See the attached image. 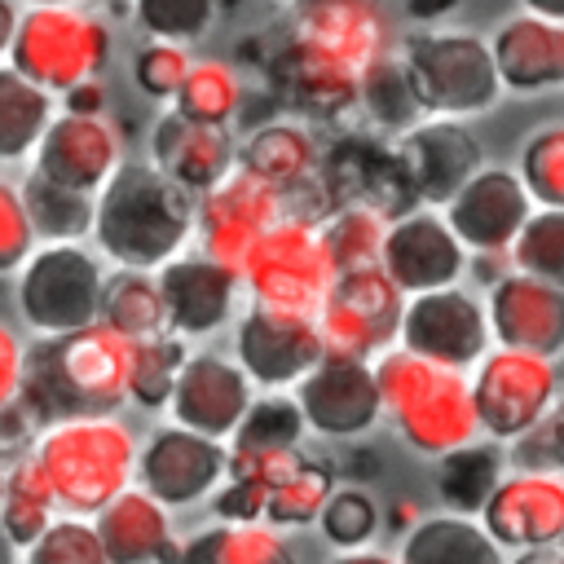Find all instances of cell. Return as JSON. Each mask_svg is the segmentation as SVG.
<instances>
[{
	"label": "cell",
	"mask_w": 564,
	"mask_h": 564,
	"mask_svg": "<svg viewBox=\"0 0 564 564\" xmlns=\"http://www.w3.org/2000/svg\"><path fill=\"white\" fill-rule=\"evenodd\" d=\"M308 419H304V405L300 397H260L251 401L242 427L234 432V454H269V449H291L300 445Z\"/></svg>",
	"instance_id": "obj_42"
},
{
	"label": "cell",
	"mask_w": 564,
	"mask_h": 564,
	"mask_svg": "<svg viewBox=\"0 0 564 564\" xmlns=\"http://www.w3.org/2000/svg\"><path fill=\"white\" fill-rule=\"evenodd\" d=\"M198 229V194L172 181L154 159L119 163V172L97 189L93 238L106 260L123 269H163L181 256Z\"/></svg>",
	"instance_id": "obj_2"
},
{
	"label": "cell",
	"mask_w": 564,
	"mask_h": 564,
	"mask_svg": "<svg viewBox=\"0 0 564 564\" xmlns=\"http://www.w3.org/2000/svg\"><path fill=\"white\" fill-rule=\"evenodd\" d=\"M463 0H405V18L419 26H441Z\"/></svg>",
	"instance_id": "obj_55"
},
{
	"label": "cell",
	"mask_w": 564,
	"mask_h": 564,
	"mask_svg": "<svg viewBox=\"0 0 564 564\" xmlns=\"http://www.w3.org/2000/svg\"><path fill=\"white\" fill-rule=\"evenodd\" d=\"M489 304H480L471 291L454 286H436V291H419L405 304V322H401V348L467 370L480 366L489 357Z\"/></svg>",
	"instance_id": "obj_12"
},
{
	"label": "cell",
	"mask_w": 564,
	"mask_h": 564,
	"mask_svg": "<svg viewBox=\"0 0 564 564\" xmlns=\"http://www.w3.org/2000/svg\"><path fill=\"white\" fill-rule=\"evenodd\" d=\"M264 79L273 101L300 119H339L361 106V70L295 31L264 57Z\"/></svg>",
	"instance_id": "obj_10"
},
{
	"label": "cell",
	"mask_w": 564,
	"mask_h": 564,
	"mask_svg": "<svg viewBox=\"0 0 564 564\" xmlns=\"http://www.w3.org/2000/svg\"><path fill=\"white\" fill-rule=\"evenodd\" d=\"M53 507H57V489H53L40 454H26V458L9 463V471H4V507H0L9 546L31 551L44 538V529L53 524Z\"/></svg>",
	"instance_id": "obj_32"
},
{
	"label": "cell",
	"mask_w": 564,
	"mask_h": 564,
	"mask_svg": "<svg viewBox=\"0 0 564 564\" xmlns=\"http://www.w3.org/2000/svg\"><path fill=\"white\" fill-rule=\"evenodd\" d=\"M375 458H379L375 449H352V454H348V471H352V476H375V471H379Z\"/></svg>",
	"instance_id": "obj_59"
},
{
	"label": "cell",
	"mask_w": 564,
	"mask_h": 564,
	"mask_svg": "<svg viewBox=\"0 0 564 564\" xmlns=\"http://www.w3.org/2000/svg\"><path fill=\"white\" fill-rule=\"evenodd\" d=\"M317 326H322V348L326 357H344V361H370L375 352H383L375 326L352 308L344 304L335 291L326 295V304L317 308Z\"/></svg>",
	"instance_id": "obj_47"
},
{
	"label": "cell",
	"mask_w": 564,
	"mask_h": 564,
	"mask_svg": "<svg viewBox=\"0 0 564 564\" xmlns=\"http://www.w3.org/2000/svg\"><path fill=\"white\" fill-rule=\"evenodd\" d=\"M291 31L339 53L357 70L388 53V22L379 0H291Z\"/></svg>",
	"instance_id": "obj_27"
},
{
	"label": "cell",
	"mask_w": 564,
	"mask_h": 564,
	"mask_svg": "<svg viewBox=\"0 0 564 564\" xmlns=\"http://www.w3.org/2000/svg\"><path fill=\"white\" fill-rule=\"evenodd\" d=\"M18 185H22V198H26V212H31L40 238H48V242H79L84 234H93V225H97V194L57 185V181L40 176L35 167Z\"/></svg>",
	"instance_id": "obj_36"
},
{
	"label": "cell",
	"mask_w": 564,
	"mask_h": 564,
	"mask_svg": "<svg viewBox=\"0 0 564 564\" xmlns=\"http://www.w3.org/2000/svg\"><path fill=\"white\" fill-rule=\"evenodd\" d=\"M555 388L560 379H555L551 357L498 344L476 366V379H471L480 427L494 441H520L555 410Z\"/></svg>",
	"instance_id": "obj_9"
},
{
	"label": "cell",
	"mask_w": 564,
	"mask_h": 564,
	"mask_svg": "<svg viewBox=\"0 0 564 564\" xmlns=\"http://www.w3.org/2000/svg\"><path fill=\"white\" fill-rule=\"evenodd\" d=\"M251 388L256 379L247 375L242 361L216 357V352H189V361L181 366V379L172 388V423L194 427L203 436H234L251 410Z\"/></svg>",
	"instance_id": "obj_17"
},
{
	"label": "cell",
	"mask_w": 564,
	"mask_h": 564,
	"mask_svg": "<svg viewBox=\"0 0 564 564\" xmlns=\"http://www.w3.org/2000/svg\"><path fill=\"white\" fill-rule=\"evenodd\" d=\"M220 13V0H132V22L150 40H203Z\"/></svg>",
	"instance_id": "obj_44"
},
{
	"label": "cell",
	"mask_w": 564,
	"mask_h": 564,
	"mask_svg": "<svg viewBox=\"0 0 564 564\" xmlns=\"http://www.w3.org/2000/svg\"><path fill=\"white\" fill-rule=\"evenodd\" d=\"M101 322L115 326L119 335H128L132 344L172 330L167 300H163V286H159V269H123L119 264V273L106 278Z\"/></svg>",
	"instance_id": "obj_34"
},
{
	"label": "cell",
	"mask_w": 564,
	"mask_h": 564,
	"mask_svg": "<svg viewBox=\"0 0 564 564\" xmlns=\"http://www.w3.org/2000/svg\"><path fill=\"white\" fill-rule=\"evenodd\" d=\"M132 397V339L106 322L44 335L26 348L22 405L53 427L62 419L115 414Z\"/></svg>",
	"instance_id": "obj_1"
},
{
	"label": "cell",
	"mask_w": 564,
	"mask_h": 564,
	"mask_svg": "<svg viewBox=\"0 0 564 564\" xmlns=\"http://www.w3.org/2000/svg\"><path fill=\"white\" fill-rule=\"evenodd\" d=\"M494 57L507 93H546L564 84V22L516 13L494 31Z\"/></svg>",
	"instance_id": "obj_28"
},
{
	"label": "cell",
	"mask_w": 564,
	"mask_h": 564,
	"mask_svg": "<svg viewBox=\"0 0 564 564\" xmlns=\"http://www.w3.org/2000/svg\"><path fill=\"white\" fill-rule=\"evenodd\" d=\"M106 551L115 564H181L185 551L172 542V524H167V502H159L145 485L141 489H123L115 502H106L93 516Z\"/></svg>",
	"instance_id": "obj_29"
},
{
	"label": "cell",
	"mask_w": 564,
	"mask_h": 564,
	"mask_svg": "<svg viewBox=\"0 0 564 564\" xmlns=\"http://www.w3.org/2000/svg\"><path fill=\"white\" fill-rule=\"evenodd\" d=\"M22 4H70V0H22Z\"/></svg>",
	"instance_id": "obj_62"
},
{
	"label": "cell",
	"mask_w": 564,
	"mask_h": 564,
	"mask_svg": "<svg viewBox=\"0 0 564 564\" xmlns=\"http://www.w3.org/2000/svg\"><path fill=\"white\" fill-rule=\"evenodd\" d=\"M22 379H26V352L13 330H0V405L22 397Z\"/></svg>",
	"instance_id": "obj_53"
},
{
	"label": "cell",
	"mask_w": 564,
	"mask_h": 564,
	"mask_svg": "<svg viewBox=\"0 0 564 564\" xmlns=\"http://www.w3.org/2000/svg\"><path fill=\"white\" fill-rule=\"evenodd\" d=\"M295 397L304 405L308 427L322 436H361L383 414V392L370 361L322 357L295 383Z\"/></svg>",
	"instance_id": "obj_18"
},
{
	"label": "cell",
	"mask_w": 564,
	"mask_h": 564,
	"mask_svg": "<svg viewBox=\"0 0 564 564\" xmlns=\"http://www.w3.org/2000/svg\"><path fill=\"white\" fill-rule=\"evenodd\" d=\"M115 35L84 4H26L13 35L4 40V62L48 93H66L97 79L110 62Z\"/></svg>",
	"instance_id": "obj_5"
},
{
	"label": "cell",
	"mask_w": 564,
	"mask_h": 564,
	"mask_svg": "<svg viewBox=\"0 0 564 564\" xmlns=\"http://www.w3.org/2000/svg\"><path fill=\"white\" fill-rule=\"evenodd\" d=\"M511 269L564 286V207H538L511 247Z\"/></svg>",
	"instance_id": "obj_43"
},
{
	"label": "cell",
	"mask_w": 564,
	"mask_h": 564,
	"mask_svg": "<svg viewBox=\"0 0 564 564\" xmlns=\"http://www.w3.org/2000/svg\"><path fill=\"white\" fill-rule=\"evenodd\" d=\"M119 154H123V141H119V128L106 115L62 110L48 123L44 141L35 145V172L57 181V185L97 194L119 172V163H123Z\"/></svg>",
	"instance_id": "obj_20"
},
{
	"label": "cell",
	"mask_w": 564,
	"mask_h": 564,
	"mask_svg": "<svg viewBox=\"0 0 564 564\" xmlns=\"http://www.w3.org/2000/svg\"><path fill=\"white\" fill-rule=\"evenodd\" d=\"M397 163L405 172V185L427 207H449L463 185L485 167L476 132L454 115H427L410 132L397 137Z\"/></svg>",
	"instance_id": "obj_14"
},
{
	"label": "cell",
	"mask_w": 564,
	"mask_h": 564,
	"mask_svg": "<svg viewBox=\"0 0 564 564\" xmlns=\"http://www.w3.org/2000/svg\"><path fill=\"white\" fill-rule=\"evenodd\" d=\"M35 454L57 489V507L70 516H97L128 489L141 463L132 432L115 414L62 419L40 436Z\"/></svg>",
	"instance_id": "obj_4"
},
{
	"label": "cell",
	"mask_w": 564,
	"mask_h": 564,
	"mask_svg": "<svg viewBox=\"0 0 564 564\" xmlns=\"http://www.w3.org/2000/svg\"><path fill=\"white\" fill-rule=\"evenodd\" d=\"M286 216V198L260 181L256 172H247L242 163L212 185L207 194H198V247L207 256H216L220 264L238 269L247 264V256L256 251V242Z\"/></svg>",
	"instance_id": "obj_11"
},
{
	"label": "cell",
	"mask_w": 564,
	"mask_h": 564,
	"mask_svg": "<svg viewBox=\"0 0 564 564\" xmlns=\"http://www.w3.org/2000/svg\"><path fill=\"white\" fill-rule=\"evenodd\" d=\"M454 225V234L467 242L471 256H511L520 229L529 225V216L538 212L520 167H480L463 194L441 207Z\"/></svg>",
	"instance_id": "obj_16"
},
{
	"label": "cell",
	"mask_w": 564,
	"mask_h": 564,
	"mask_svg": "<svg viewBox=\"0 0 564 564\" xmlns=\"http://www.w3.org/2000/svg\"><path fill=\"white\" fill-rule=\"evenodd\" d=\"M520 176L538 207H564V123H546L524 137Z\"/></svg>",
	"instance_id": "obj_45"
},
{
	"label": "cell",
	"mask_w": 564,
	"mask_h": 564,
	"mask_svg": "<svg viewBox=\"0 0 564 564\" xmlns=\"http://www.w3.org/2000/svg\"><path fill=\"white\" fill-rule=\"evenodd\" d=\"M361 110L388 132H410L419 119H427V106L419 101L401 53H383L361 70Z\"/></svg>",
	"instance_id": "obj_38"
},
{
	"label": "cell",
	"mask_w": 564,
	"mask_h": 564,
	"mask_svg": "<svg viewBox=\"0 0 564 564\" xmlns=\"http://www.w3.org/2000/svg\"><path fill=\"white\" fill-rule=\"evenodd\" d=\"M383 410L397 419V432L405 436L410 449L445 458L449 449L471 445L480 427L476 392L463 379V370L427 361L410 348H388L375 361Z\"/></svg>",
	"instance_id": "obj_3"
},
{
	"label": "cell",
	"mask_w": 564,
	"mask_h": 564,
	"mask_svg": "<svg viewBox=\"0 0 564 564\" xmlns=\"http://www.w3.org/2000/svg\"><path fill=\"white\" fill-rule=\"evenodd\" d=\"M26 564H115V560L97 524H88L84 516H66L44 529V538L26 551Z\"/></svg>",
	"instance_id": "obj_46"
},
{
	"label": "cell",
	"mask_w": 564,
	"mask_h": 564,
	"mask_svg": "<svg viewBox=\"0 0 564 564\" xmlns=\"http://www.w3.org/2000/svg\"><path fill=\"white\" fill-rule=\"evenodd\" d=\"M516 463L538 471H564V401H555V410L516 441Z\"/></svg>",
	"instance_id": "obj_51"
},
{
	"label": "cell",
	"mask_w": 564,
	"mask_h": 564,
	"mask_svg": "<svg viewBox=\"0 0 564 564\" xmlns=\"http://www.w3.org/2000/svg\"><path fill=\"white\" fill-rule=\"evenodd\" d=\"M242 273L220 264L216 256H176L159 269V286L167 300V322L176 335H212L216 326L229 322L234 295H238Z\"/></svg>",
	"instance_id": "obj_25"
},
{
	"label": "cell",
	"mask_w": 564,
	"mask_h": 564,
	"mask_svg": "<svg viewBox=\"0 0 564 564\" xmlns=\"http://www.w3.org/2000/svg\"><path fill=\"white\" fill-rule=\"evenodd\" d=\"M322 181L335 194V203H375L388 216L419 207L397 163V150L370 137H344L330 154H322Z\"/></svg>",
	"instance_id": "obj_26"
},
{
	"label": "cell",
	"mask_w": 564,
	"mask_h": 564,
	"mask_svg": "<svg viewBox=\"0 0 564 564\" xmlns=\"http://www.w3.org/2000/svg\"><path fill=\"white\" fill-rule=\"evenodd\" d=\"M137 471H141V485L159 502L189 507V502H198L203 494L216 489V480L229 471V454L216 436H203L194 427L172 423V427H163L145 441Z\"/></svg>",
	"instance_id": "obj_21"
},
{
	"label": "cell",
	"mask_w": 564,
	"mask_h": 564,
	"mask_svg": "<svg viewBox=\"0 0 564 564\" xmlns=\"http://www.w3.org/2000/svg\"><path fill=\"white\" fill-rule=\"evenodd\" d=\"M238 163L247 172H256L260 181H269L282 198L322 176V154L313 145V132L304 123H291V119L256 123L247 145L238 150Z\"/></svg>",
	"instance_id": "obj_30"
},
{
	"label": "cell",
	"mask_w": 564,
	"mask_h": 564,
	"mask_svg": "<svg viewBox=\"0 0 564 564\" xmlns=\"http://www.w3.org/2000/svg\"><path fill=\"white\" fill-rule=\"evenodd\" d=\"M335 564H401V555L392 560L388 551H366V546H357V551H344Z\"/></svg>",
	"instance_id": "obj_57"
},
{
	"label": "cell",
	"mask_w": 564,
	"mask_h": 564,
	"mask_svg": "<svg viewBox=\"0 0 564 564\" xmlns=\"http://www.w3.org/2000/svg\"><path fill=\"white\" fill-rule=\"evenodd\" d=\"M53 119H57L53 93L4 62V70H0V159L18 163V159L35 154V145L44 141Z\"/></svg>",
	"instance_id": "obj_33"
},
{
	"label": "cell",
	"mask_w": 564,
	"mask_h": 564,
	"mask_svg": "<svg viewBox=\"0 0 564 564\" xmlns=\"http://www.w3.org/2000/svg\"><path fill=\"white\" fill-rule=\"evenodd\" d=\"M150 159L185 189L207 194L238 167V145L229 137V123H203L181 110H167L150 132Z\"/></svg>",
	"instance_id": "obj_24"
},
{
	"label": "cell",
	"mask_w": 564,
	"mask_h": 564,
	"mask_svg": "<svg viewBox=\"0 0 564 564\" xmlns=\"http://www.w3.org/2000/svg\"><path fill=\"white\" fill-rule=\"evenodd\" d=\"M84 4H106L115 13H132V0H84Z\"/></svg>",
	"instance_id": "obj_61"
},
{
	"label": "cell",
	"mask_w": 564,
	"mask_h": 564,
	"mask_svg": "<svg viewBox=\"0 0 564 564\" xmlns=\"http://www.w3.org/2000/svg\"><path fill=\"white\" fill-rule=\"evenodd\" d=\"M62 106L75 110V115H101V110H106V88H101V79H84V84L66 88V93H62Z\"/></svg>",
	"instance_id": "obj_54"
},
{
	"label": "cell",
	"mask_w": 564,
	"mask_h": 564,
	"mask_svg": "<svg viewBox=\"0 0 564 564\" xmlns=\"http://www.w3.org/2000/svg\"><path fill=\"white\" fill-rule=\"evenodd\" d=\"M238 361L256 379V388H291L300 383L322 357V326L317 313L282 308V304H260L238 317Z\"/></svg>",
	"instance_id": "obj_13"
},
{
	"label": "cell",
	"mask_w": 564,
	"mask_h": 564,
	"mask_svg": "<svg viewBox=\"0 0 564 564\" xmlns=\"http://www.w3.org/2000/svg\"><path fill=\"white\" fill-rule=\"evenodd\" d=\"M269 511V485L260 476H234L216 494V516L220 520H264Z\"/></svg>",
	"instance_id": "obj_52"
},
{
	"label": "cell",
	"mask_w": 564,
	"mask_h": 564,
	"mask_svg": "<svg viewBox=\"0 0 564 564\" xmlns=\"http://www.w3.org/2000/svg\"><path fill=\"white\" fill-rule=\"evenodd\" d=\"M317 524H322V533H326L335 546L357 551V546H366V542L375 538L379 511H375V502L366 498L361 485H344V489L330 494V502H326V511H322Z\"/></svg>",
	"instance_id": "obj_49"
},
{
	"label": "cell",
	"mask_w": 564,
	"mask_h": 564,
	"mask_svg": "<svg viewBox=\"0 0 564 564\" xmlns=\"http://www.w3.org/2000/svg\"><path fill=\"white\" fill-rule=\"evenodd\" d=\"M524 9H529V13H542V18L564 22V0H524Z\"/></svg>",
	"instance_id": "obj_60"
},
{
	"label": "cell",
	"mask_w": 564,
	"mask_h": 564,
	"mask_svg": "<svg viewBox=\"0 0 564 564\" xmlns=\"http://www.w3.org/2000/svg\"><path fill=\"white\" fill-rule=\"evenodd\" d=\"M467 256H471L467 242L454 234V225L441 207L419 203V207L392 216V225H388L383 269L405 295L454 286L467 269Z\"/></svg>",
	"instance_id": "obj_15"
},
{
	"label": "cell",
	"mask_w": 564,
	"mask_h": 564,
	"mask_svg": "<svg viewBox=\"0 0 564 564\" xmlns=\"http://www.w3.org/2000/svg\"><path fill=\"white\" fill-rule=\"evenodd\" d=\"M242 106V84H238V70L220 57H198L172 101V110L189 115V119H203V123H229Z\"/></svg>",
	"instance_id": "obj_40"
},
{
	"label": "cell",
	"mask_w": 564,
	"mask_h": 564,
	"mask_svg": "<svg viewBox=\"0 0 564 564\" xmlns=\"http://www.w3.org/2000/svg\"><path fill=\"white\" fill-rule=\"evenodd\" d=\"M189 66H194V57H189L185 44H176V40H150L132 57V84L150 101H176Z\"/></svg>",
	"instance_id": "obj_48"
},
{
	"label": "cell",
	"mask_w": 564,
	"mask_h": 564,
	"mask_svg": "<svg viewBox=\"0 0 564 564\" xmlns=\"http://www.w3.org/2000/svg\"><path fill=\"white\" fill-rule=\"evenodd\" d=\"M489 322H494L498 344L560 357L564 352V286L511 269L489 291Z\"/></svg>",
	"instance_id": "obj_23"
},
{
	"label": "cell",
	"mask_w": 564,
	"mask_h": 564,
	"mask_svg": "<svg viewBox=\"0 0 564 564\" xmlns=\"http://www.w3.org/2000/svg\"><path fill=\"white\" fill-rule=\"evenodd\" d=\"M498 449L494 445H463V449H449L441 458V471H436V489L441 498L463 511V516H480L489 494L498 489Z\"/></svg>",
	"instance_id": "obj_39"
},
{
	"label": "cell",
	"mask_w": 564,
	"mask_h": 564,
	"mask_svg": "<svg viewBox=\"0 0 564 564\" xmlns=\"http://www.w3.org/2000/svg\"><path fill=\"white\" fill-rule=\"evenodd\" d=\"M507 546L485 529V520H471L463 511L454 516H427L405 533L401 564H507Z\"/></svg>",
	"instance_id": "obj_31"
},
{
	"label": "cell",
	"mask_w": 564,
	"mask_h": 564,
	"mask_svg": "<svg viewBox=\"0 0 564 564\" xmlns=\"http://www.w3.org/2000/svg\"><path fill=\"white\" fill-rule=\"evenodd\" d=\"M419 520H423V516H419V507H414L410 498H401V502L392 507V516H388V524H392V529H405V533H410Z\"/></svg>",
	"instance_id": "obj_58"
},
{
	"label": "cell",
	"mask_w": 564,
	"mask_h": 564,
	"mask_svg": "<svg viewBox=\"0 0 564 564\" xmlns=\"http://www.w3.org/2000/svg\"><path fill=\"white\" fill-rule=\"evenodd\" d=\"M480 520L511 551L564 542V471L520 467L516 476L498 480Z\"/></svg>",
	"instance_id": "obj_19"
},
{
	"label": "cell",
	"mask_w": 564,
	"mask_h": 564,
	"mask_svg": "<svg viewBox=\"0 0 564 564\" xmlns=\"http://www.w3.org/2000/svg\"><path fill=\"white\" fill-rule=\"evenodd\" d=\"M35 220L26 212L22 185L0 181V273H18L35 256Z\"/></svg>",
	"instance_id": "obj_50"
},
{
	"label": "cell",
	"mask_w": 564,
	"mask_h": 564,
	"mask_svg": "<svg viewBox=\"0 0 564 564\" xmlns=\"http://www.w3.org/2000/svg\"><path fill=\"white\" fill-rule=\"evenodd\" d=\"M511 564H564V542H551V546H529V551H516Z\"/></svg>",
	"instance_id": "obj_56"
},
{
	"label": "cell",
	"mask_w": 564,
	"mask_h": 564,
	"mask_svg": "<svg viewBox=\"0 0 564 564\" xmlns=\"http://www.w3.org/2000/svg\"><path fill=\"white\" fill-rule=\"evenodd\" d=\"M401 62L427 115L467 119V115L494 110V101L507 88L498 75L494 40L463 31V26H423L405 35Z\"/></svg>",
	"instance_id": "obj_6"
},
{
	"label": "cell",
	"mask_w": 564,
	"mask_h": 564,
	"mask_svg": "<svg viewBox=\"0 0 564 564\" xmlns=\"http://www.w3.org/2000/svg\"><path fill=\"white\" fill-rule=\"evenodd\" d=\"M242 282L260 304L317 313L335 286V264L322 247V229L304 216H282L247 256Z\"/></svg>",
	"instance_id": "obj_8"
},
{
	"label": "cell",
	"mask_w": 564,
	"mask_h": 564,
	"mask_svg": "<svg viewBox=\"0 0 564 564\" xmlns=\"http://www.w3.org/2000/svg\"><path fill=\"white\" fill-rule=\"evenodd\" d=\"M388 212H379L375 203H339L317 229H322V247L339 273L352 269H370L383 264V242H388Z\"/></svg>",
	"instance_id": "obj_35"
},
{
	"label": "cell",
	"mask_w": 564,
	"mask_h": 564,
	"mask_svg": "<svg viewBox=\"0 0 564 564\" xmlns=\"http://www.w3.org/2000/svg\"><path fill=\"white\" fill-rule=\"evenodd\" d=\"M185 361H189V352H185V344H181L176 330L137 339L132 344V401L145 405V410L167 405Z\"/></svg>",
	"instance_id": "obj_41"
},
{
	"label": "cell",
	"mask_w": 564,
	"mask_h": 564,
	"mask_svg": "<svg viewBox=\"0 0 564 564\" xmlns=\"http://www.w3.org/2000/svg\"><path fill=\"white\" fill-rule=\"evenodd\" d=\"M229 476H260L269 485V511L264 520L278 529L313 524L322 520L330 494H335V471L326 458H308L300 445L291 449H269V454H234L229 449Z\"/></svg>",
	"instance_id": "obj_22"
},
{
	"label": "cell",
	"mask_w": 564,
	"mask_h": 564,
	"mask_svg": "<svg viewBox=\"0 0 564 564\" xmlns=\"http://www.w3.org/2000/svg\"><path fill=\"white\" fill-rule=\"evenodd\" d=\"M106 269L79 242H44L18 269V308L40 335H66L101 322Z\"/></svg>",
	"instance_id": "obj_7"
},
{
	"label": "cell",
	"mask_w": 564,
	"mask_h": 564,
	"mask_svg": "<svg viewBox=\"0 0 564 564\" xmlns=\"http://www.w3.org/2000/svg\"><path fill=\"white\" fill-rule=\"evenodd\" d=\"M181 564H295V551L282 542L278 524L225 520L212 533H203Z\"/></svg>",
	"instance_id": "obj_37"
}]
</instances>
